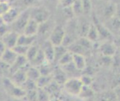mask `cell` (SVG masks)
<instances>
[{
	"label": "cell",
	"mask_w": 120,
	"mask_h": 101,
	"mask_svg": "<svg viewBox=\"0 0 120 101\" xmlns=\"http://www.w3.org/2000/svg\"><path fill=\"white\" fill-rule=\"evenodd\" d=\"M82 81L80 78H68L67 81L63 85L65 91L73 96H78L82 88Z\"/></svg>",
	"instance_id": "1"
},
{
	"label": "cell",
	"mask_w": 120,
	"mask_h": 101,
	"mask_svg": "<svg viewBox=\"0 0 120 101\" xmlns=\"http://www.w3.org/2000/svg\"><path fill=\"white\" fill-rule=\"evenodd\" d=\"M3 84L6 91L10 93L15 99H21L26 96V91L22 87L17 86L14 84L12 81L9 78H5L3 81Z\"/></svg>",
	"instance_id": "2"
},
{
	"label": "cell",
	"mask_w": 120,
	"mask_h": 101,
	"mask_svg": "<svg viewBox=\"0 0 120 101\" xmlns=\"http://www.w3.org/2000/svg\"><path fill=\"white\" fill-rule=\"evenodd\" d=\"M65 31L62 27L59 25H56L53 27L52 30L50 33L49 41L53 44L54 46L61 45L63 43V41L65 39Z\"/></svg>",
	"instance_id": "3"
},
{
	"label": "cell",
	"mask_w": 120,
	"mask_h": 101,
	"mask_svg": "<svg viewBox=\"0 0 120 101\" xmlns=\"http://www.w3.org/2000/svg\"><path fill=\"white\" fill-rule=\"evenodd\" d=\"M30 18H31V15H30V12H29L20 14V15L17 18V20L12 24V27L14 28L13 31L17 32L19 34L22 33L26 25L27 24Z\"/></svg>",
	"instance_id": "4"
},
{
	"label": "cell",
	"mask_w": 120,
	"mask_h": 101,
	"mask_svg": "<svg viewBox=\"0 0 120 101\" xmlns=\"http://www.w3.org/2000/svg\"><path fill=\"white\" fill-rule=\"evenodd\" d=\"M31 18L36 20L39 24H44L49 20L50 13V12L44 8H37L31 13L30 12Z\"/></svg>",
	"instance_id": "5"
},
{
	"label": "cell",
	"mask_w": 120,
	"mask_h": 101,
	"mask_svg": "<svg viewBox=\"0 0 120 101\" xmlns=\"http://www.w3.org/2000/svg\"><path fill=\"white\" fill-rule=\"evenodd\" d=\"M19 35L20 34L15 31H13V30L8 31L2 37L1 40L2 41V42L5 44V45L6 46L7 48L12 49V48H14L17 44V40H18Z\"/></svg>",
	"instance_id": "6"
},
{
	"label": "cell",
	"mask_w": 120,
	"mask_h": 101,
	"mask_svg": "<svg viewBox=\"0 0 120 101\" xmlns=\"http://www.w3.org/2000/svg\"><path fill=\"white\" fill-rule=\"evenodd\" d=\"M41 48L43 51L45 58H46V61L47 62L51 63L54 61V45L50 41H45Z\"/></svg>",
	"instance_id": "7"
},
{
	"label": "cell",
	"mask_w": 120,
	"mask_h": 101,
	"mask_svg": "<svg viewBox=\"0 0 120 101\" xmlns=\"http://www.w3.org/2000/svg\"><path fill=\"white\" fill-rule=\"evenodd\" d=\"M18 57V55L15 53L13 49H11V48H6L5 51L4 52V54L0 58V61L3 62L5 64H6L8 66H11L15 61L17 60Z\"/></svg>",
	"instance_id": "8"
},
{
	"label": "cell",
	"mask_w": 120,
	"mask_h": 101,
	"mask_svg": "<svg viewBox=\"0 0 120 101\" xmlns=\"http://www.w3.org/2000/svg\"><path fill=\"white\" fill-rule=\"evenodd\" d=\"M39 25L40 24L36 20L32 19V18H30L27 24L26 25L22 33L27 36H36L38 33Z\"/></svg>",
	"instance_id": "9"
},
{
	"label": "cell",
	"mask_w": 120,
	"mask_h": 101,
	"mask_svg": "<svg viewBox=\"0 0 120 101\" xmlns=\"http://www.w3.org/2000/svg\"><path fill=\"white\" fill-rule=\"evenodd\" d=\"M19 15H20V14H19L18 10L17 8L11 7L2 17H1L2 21L7 25L12 24L17 20V18L18 17Z\"/></svg>",
	"instance_id": "10"
},
{
	"label": "cell",
	"mask_w": 120,
	"mask_h": 101,
	"mask_svg": "<svg viewBox=\"0 0 120 101\" xmlns=\"http://www.w3.org/2000/svg\"><path fill=\"white\" fill-rule=\"evenodd\" d=\"M26 79H27V76H26V70L22 69L12 73V78L11 80L12 81L14 84L17 86H20V87H22V85L24 84Z\"/></svg>",
	"instance_id": "11"
},
{
	"label": "cell",
	"mask_w": 120,
	"mask_h": 101,
	"mask_svg": "<svg viewBox=\"0 0 120 101\" xmlns=\"http://www.w3.org/2000/svg\"><path fill=\"white\" fill-rule=\"evenodd\" d=\"M100 51L103 56L112 57L116 52V46L114 43H111L107 41V42L101 44V45L100 46Z\"/></svg>",
	"instance_id": "12"
},
{
	"label": "cell",
	"mask_w": 120,
	"mask_h": 101,
	"mask_svg": "<svg viewBox=\"0 0 120 101\" xmlns=\"http://www.w3.org/2000/svg\"><path fill=\"white\" fill-rule=\"evenodd\" d=\"M29 63L28 60L26 59L25 56H18L17 60L14 63V64L9 67V70L11 73H14V72L23 69L24 67L27 65V63Z\"/></svg>",
	"instance_id": "13"
},
{
	"label": "cell",
	"mask_w": 120,
	"mask_h": 101,
	"mask_svg": "<svg viewBox=\"0 0 120 101\" xmlns=\"http://www.w3.org/2000/svg\"><path fill=\"white\" fill-rule=\"evenodd\" d=\"M73 64L76 68L81 72L84 70L86 66V57L84 55L78 54H73Z\"/></svg>",
	"instance_id": "14"
},
{
	"label": "cell",
	"mask_w": 120,
	"mask_h": 101,
	"mask_svg": "<svg viewBox=\"0 0 120 101\" xmlns=\"http://www.w3.org/2000/svg\"><path fill=\"white\" fill-rule=\"evenodd\" d=\"M36 39V36H31L25 35L23 33L19 35L18 40H17V44L19 45H23L26 47L32 46L33 43L35 42V40Z\"/></svg>",
	"instance_id": "15"
},
{
	"label": "cell",
	"mask_w": 120,
	"mask_h": 101,
	"mask_svg": "<svg viewBox=\"0 0 120 101\" xmlns=\"http://www.w3.org/2000/svg\"><path fill=\"white\" fill-rule=\"evenodd\" d=\"M26 73L28 79H30L35 82L41 76V73L38 68L33 66H30L29 67H28L26 69Z\"/></svg>",
	"instance_id": "16"
},
{
	"label": "cell",
	"mask_w": 120,
	"mask_h": 101,
	"mask_svg": "<svg viewBox=\"0 0 120 101\" xmlns=\"http://www.w3.org/2000/svg\"><path fill=\"white\" fill-rule=\"evenodd\" d=\"M45 62H47V61H46V58H45V56H44L43 51L41 50V48L40 47V49H39L38 52L36 57L31 63H30V65L35 66V67H39L40 66L44 64Z\"/></svg>",
	"instance_id": "17"
},
{
	"label": "cell",
	"mask_w": 120,
	"mask_h": 101,
	"mask_svg": "<svg viewBox=\"0 0 120 101\" xmlns=\"http://www.w3.org/2000/svg\"><path fill=\"white\" fill-rule=\"evenodd\" d=\"M52 78H53V81L59 85H63L68 79L67 75L63 72L62 69H59V70L56 71L53 74V76H52Z\"/></svg>",
	"instance_id": "18"
},
{
	"label": "cell",
	"mask_w": 120,
	"mask_h": 101,
	"mask_svg": "<svg viewBox=\"0 0 120 101\" xmlns=\"http://www.w3.org/2000/svg\"><path fill=\"white\" fill-rule=\"evenodd\" d=\"M53 80L51 76H41L36 81V85L38 88H45Z\"/></svg>",
	"instance_id": "19"
},
{
	"label": "cell",
	"mask_w": 120,
	"mask_h": 101,
	"mask_svg": "<svg viewBox=\"0 0 120 101\" xmlns=\"http://www.w3.org/2000/svg\"><path fill=\"white\" fill-rule=\"evenodd\" d=\"M86 38L92 42H96V41L98 39V38H99L98 32L95 25H93V24L90 25V27L89 29L87 35H86Z\"/></svg>",
	"instance_id": "20"
},
{
	"label": "cell",
	"mask_w": 120,
	"mask_h": 101,
	"mask_svg": "<svg viewBox=\"0 0 120 101\" xmlns=\"http://www.w3.org/2000/svg\"><path fill=\"white\" fill-rule=\"evenodd\" d=\"M68 51V48L61 44V45L54 46V61L57 62L62 56Z\"/></svg>",
	"instance_id": "21"
},
{
	"label": "cell",
	"mask_w": 120,
	"mask_h": 101,
	"mask_svg": "<svg viewBox=\"0 0 120 101\" xmlns=\"http://www.w3.org/2000/svg\"><path fill=\"white\" fill-rule=\"evenodd\" d=\"M73 62V54L68 51L58 61V64L60 66L68 65Z\"/></svg>",
	"instance_id": "22"
},
{
	"label": "cell",
	"mask_w": 120,
	"mask_h": 101,
	"mask_svg": "<svg viewBox=\"0 0 120 101\" xmlns=\"http://www.w3.org/2000/svg\"><path fill=\"white\" fill-rule=\"evenodd\" d=\"M40 49V47H38V46H35V45H32L30 46L28 49V51L27 53H26V59L28 60L29 63H31L35 57H36V55L38 54V52Z\"/></svg>",
	"instance_id": "23"
},
{
	"label": "cell",
	"mask_w": 120,
	"mask_h": 101,
	"mask_svg": "<svg viewBox=\"0 0 120 101\" xmlns=\"http://www.w3.org/2000/svg\"><path fill=\"white\" fill-rule=\"evenodd\" d=\"M95 26L98 32L99 36H102L105 39H110L111 37V34L110 33V31L108 30V29L107 27H104V26H102L101 24H98V22H96Z\"/></svg>",
	"instance_id": "24"
},
{
	"label": "cell",
	"mask_w": 120,
	"mask_h": 101,
	"mask_svg": "<svg viewBox=\"0 0 120 101\" xmlns=\"http://www.w3.org/2000/svg\"><path fill=\"white\" fill-rule=\"evenodd\" d=\"M116 13V7L113 4H112V3H110V4H108L106 6L104 12V17L108 18V19H110V18L115 17Z\"/></svg>",
	"instance_id": "25"
},
{
	"label": "cell",
	"mask_w": 120,
	"mask_h": 101,
	"mask_svg": "<svg viewBox=\"0 0 120 101\" xmlns=\"http://www.w3.org/2000/svg\"><path fill=\"white\" fill-rule=\"evenodd\" d=\"M71 8L72 9L74 15H80L81 14L83 13V9H82L80 0H76Z\"/></svg>",
	"instance_id": "26"
},
{
	"label": "cell",
	"mask_w": 120,
	"mask_h": 101,
	"mask_svg": "<svg viewBox=\"0 0 120 101\" xmlns=\"http://www.w3.org/2000/svg\"><path fill=\"white\" fill-rule=\"evenodd\" d=\"M49 62H45L44 64L38 67L40 71L41 76H50L52 73V69L49 64Z\"/></svg>",
	"instance_id": "27"
},
{
	"label": "cell",
	"mask_w": 120,
	"mask_h": 101,
	"mask_svg": "<svg viewBox=\"0 0 120 101\" xmlns=\"http://www.w3.org/2000/svg\"><path fill=\"white\" fill-rule=\"evenodd\" d=\"M50 94L44 88H38V101H50Z\"/></svg>",
	"instance_id": "28"
},
{
	"label": "cell",
	"mask_w": 120,
	"mask_h": 101,
	"mask_svg": "<svg viewBox=\"0 0 120 101\" xmlns=\"http://www.w3.org/2000/svg\"><path fill=\"white\" fill-rule=\"evenodd\" d=\"M76 42L78 43L80 45H81L82 48H84L86 50L89 51L91 49L92 42H90L86 37H80V39H77V41H76Z\"/></svg>",
	"instance_id": "29"
},
{
	"label": "cell",
	"mask_w": 120,
	"mask_h": 101,
	"mask_svg": "<svg viewBox=\"0 0 120 101\" xmlns=\"http://www.w3.org/2000/svg\"><path fill=\"white\" fill-rule=\"evenodd\" d=\"M25 98L26 101H38V88L26 91Z\"/></svg>",
	"instance_id": "30"
},
{
	"label": "cell",
	"mask_w": 120,
	"mask_h": 101,
	"mask_svg": "<svg viewBox=\"0 0 120 101\" xmlns=\"http://www.w3.org/2000/svg\"><path fill=\"white\" fill-rule=\"evenodd\" d=\"M29 48V47H26V46H23V45H19V44H17V45L15 46L14 48H12V49L14 51V52L18 56H25V57H26Z\"/></svg>",
	"instance_id": "31"
},
{
	"label": "cell",
	"mask_w": 120,
	"mask_h": 101,
	"mask_svg": "<svg viewBox=\"0 0 120 101\" xmlns=\"http://www.w3.org/2000/svg\"><path fill=\"white\" fill-rule=\"evenodd\" d=\"M22 88H23L26 91H30V90H34V89H37L38 87L36 85V82L32 81L30 79H26V81L24 82V84L22 85Z\"/></svg>",
	"instance_id": "32"
},
{
	"label": "cell",
	"mask_w": 120,
	"mask_h": 101,
	"mask_svg": "<svg viewBox=\"0 0 120 101\" xmlns=\"http://www.w3.org/2000/svg\"><path fill=\"white\" fill-rule=\"evenodd\" d=\"M11 8L10 3L7 1H0V17H2Z\"/></svg>",
	"instance_id": "33"
},
{
	"label": "cell",
	"mask_w": 120,
	"mask_h": 101,
	"mask_svg": "<svg viewBox=\"0 0 120 101\" xmlns=\"http://www.w3.org/2000/svg\"><path fill=\"white\" fill-rule=\"evenodd\" d=\"M93 95V91L92 88H89V86L83 85L81 89V91L79 96H81L82 97H90Z\"/></svg>",
	"instance_id": "34"
},
{
	"label": "cell",
	"mask_w": 120,
	"mask_h": 101,
	"mask_svg": "<svg viewBox=\"0 0 120 101\" xmlns=\"http://www.w3.org/2000/svg\"><path fill=\"white\" fill-rule=\"evenodd\" d=\"M110 25L112 29L116 32L120 31V19H119L117 17L115 16L110 18Z\"/></svg>",
	"instance_id": "35"
},
{
	"label": "cell",
	"mask_w": 120,
	"mask_h": 101,
	"mask_svg": "<svg viewBox=\"0 0 120 101\" xmlns=\"http://www.w3.org/2000/svg\"><path fill=\"white\" fill-rule=\"evenodd\" d=\"M80 1L82 6V9H83V13L88 14L92 8L91 0H80Z\"/></svg>",
	"instance_id": "36"
},
{
	"label": "cell",
	"mask_w": 120,
	"mask_h": 101,
	"mask_svg": "<svg viewBox=\"0 0 120 101\" xmlns=\"http://www.w3.org/2000/svg\"><path fill=\"white\" fill-rule=\"evenodd\" d=\"M80 78L82 85H86V86H90V85H91L92 82V78L88 76H83Z\"/></svg>",
	"instance_id": "37"
},
{
	"label": "cell",
	"mask_w": 120,
	"mask_h": 101,
	"mask_svg": "<svg viewBox=\"0 0 120 101\" xmlns=\"http://www.w3.org/2000/svg\"><path fill=\"white\" fill-rule=\"evenodd\" d=\"M7 24H5V23H3L2 21L1 24H0V38L5 34L6 32H8V27H7Z\"/></svg>",
	"instance_id": "38"
},
{
	"label": "cell",
	"mask_w": 120,
	"mask_h": 101,
	"mask_svg": "<svg viewBox=\"0 0 120 101\" xmlns=\"http://www.w3.org/2000/svg\"><path fill=\"white\" fill-rule=\"evenodd\" d=\"M61 1L64 8H69L73 5L76 0H61Z\"/></svg>",
	"instance_id": "39"
},
{
	"label": "cell",
	"mask_w": 120,
	"mask_h": 101,
	"mask_svg": "<svg viewBox=\"0 0 120 101\" xmlns=\"http://www.w3.org/2000/svg\"><path fill=\"white\" fill-rule=\"evenodd\" d=\"M6 46L5 45V44L2 42V40H0V58L2 56V54H4V52L6 50Z\"/></svg>",
	"instance_id": "40"
},
{
	"label": "cell",
	"mask_w": 120,
	"mask_h": 101,
	"mask_svg": "<svg viewBox=\"0 0 120 101\" xmlns=\"http://www.w3.org/2000/svg\"><path fill=\"white\" fill-rule=\"evenodd\" d=\"M115 45H116V46H119V47H120V35L118 36V38L116 39V44H115Z\"/></svg>",
	"instance_id": "41"
},
{
	"label": "cell",
	"mask_w": 120,
	"mask_h": 101,
	"mask_svg": "<svg viewBox=\"0 0 120 101\" xmlns=\"http://www.w3.org/2000/svg\"><path fill=\"white\" fill-rule=\"evenodd\" d=\"M33 0H24V2L26 3V5H29L30 3H32V2Z\"/></svg>",
	"instance_id": "42"
},
{
	"label": "cell",
	"mask_w": 120,
	"mask_h": 101,
	"mask_svg": "<svg viewBox=\"0 0 120 101\" xmlns=\"http://www.w3.org/2000/svg\"><path fill=\"white\" fill-rule=\"evenodd\" d=\"M50 101H58L57 100H56V99H54V100H50Z\"/></svg>",
	"instance_id": "43"
},
{
	"label": "cell",
	"mask_w": 120,
	"mask_h": 101,
	"mask_svg": "<svg viewBox=\"0 0 120 101\" xmlns=\"http://www.w3.org/2000/svg\"><path fill=\"white\" fill-rule=\"evenodd\" d=\"M0 94H1V92H0Z\"/></svg>",
	"instance_id": "44"
}]
</instances>
